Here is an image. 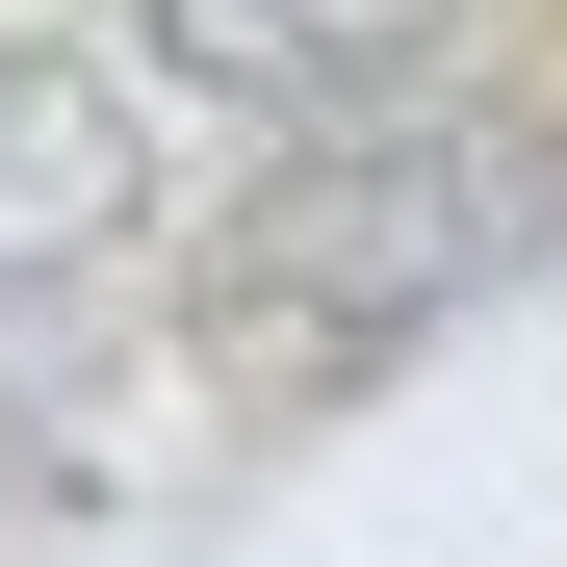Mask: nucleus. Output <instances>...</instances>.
<instances>
[{
  "mask_svg": "<svg viewBox=\"0 0 567 567\" xmlns=\"http://www.w3.org/2000/svg\"><path fill=\"white\" fill-rule=\"evenodd\" d=\"M130 207H155V104L104 52H0V310L78 284V258H130Z\"/></svg>",
  "mask_w": 567,
  "mask_h": 567,
  "instance_id": "nucleus-2",
  "label": "nucleus"
},
{
  "mask_svg": "<svg viewBox=\"0 0 567 567\" xmlns=\"http://www.w3.org/2000/svg\"><path fill=\"white\" fill-rule=\"evenodd\" d=\"M516 258H567V130H516V104H388V130H310V155L233 207L207 310H233V361H388V336H439V310H491Z\"/></svg>",
  "mask_w": 567,
  "mask_h": 567,
  "instance_id": "nucleus-1",
  "label": "nucleus"
},
{
  "mask_svg": "<svg viewBox=\"0 0 567 567\" xmlns=\"http://www.w3.org/2000/svg\"><path fill=\"white\" fill-rule=\"evenodd\" d=\"M464 27V0H155V52L207 104H284V130H388V78Z\"/></svg>",
  "mask_w": 567,
  "mask_h": 567,
  "instance_id": "nucleus-3",
  "label": "nucleus"
}]
</instances>
